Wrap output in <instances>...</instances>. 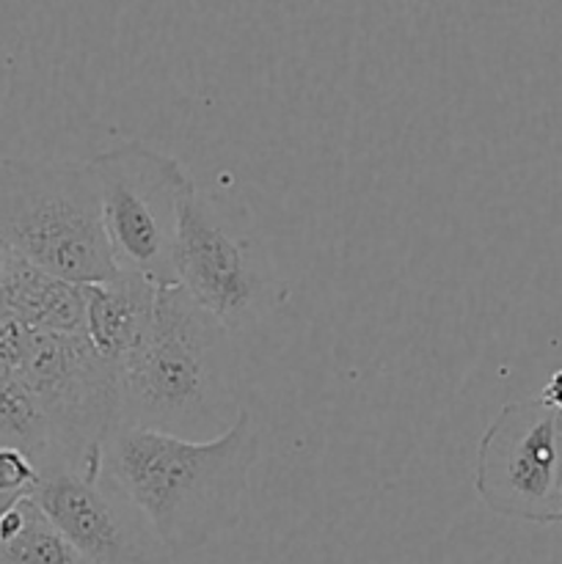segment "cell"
Wrapping results in <instances>:
<instances>
[{"mask_svg": "<svg viewBox=\"0 0 562 564\" xmlns=\"http://www.w3.org/2000/svg\"><path fill=\"white\" fill-rule=\"evenodd\" d=\"M474 488L512 521L562 523V411L540 397L507 402L477 444Z\"/></svg>", "mask_w": 562, "mask_h": 564, "instance_id": "cell-6", "label": "cell"}, {"mask_svg": "<svg viewBox=\"0 0 562 564\" xmlns=\"http://www.w3.org/2000/svg\"><path fill=\"white\" fill-rule=\"evenodd\" d=\"M257 460L259 427L246 408L207 441L119 424L102 446V474L169 554L204 549L237 527Z\"/></svg>", "mask_w": 562, "mask_h": 564, "instance_id": "cell-1", "label": "cell"}, {"mask_svg": "<svg viewBox=\"0 0 562 564\" xmlns=\"http://www.w3.org/2000/svg\"><path fill=\"white\" fill-rule=\"evenodd\" d=\"M0 303L36 334H83L86 325L83 286L36 268L11 248L6 253Z\"/></svg>", "mask_w": 562, "mask_h": 564, "instance_id": "cell-10", "label": "cell"}, {"mask_svg": "<svg viewBox=\"0 0 562 564\" xmlns=\"http://www.w3.org/2000/svg\"><path fill=\"white\" fill-rule=\"evenodd\" d=\"M0 564H86L33 496L0 516Z\"/></svg>", "mask_w": 562, "mask_h": 564, "instance_id": "cell-11", "label": "cell"}, {"mask_svg": "<svg viewBox=\"0 0 562 564\" xmlns=\"http://www.w3.org/2000/svg\"><path fill=\"white\" fill-rule=\"evenodd\" d=\"M174 279L231 334L259 317L268 295V273L257 246L240 235L196 185L180 204Z\"/></svg>", "mask_w": 562, "mask_h": 564, "instance_id": "cell-7", "label": "cell"}, {"mask_svg": "<svg viewBox=\"0 0 562 564\" xmlns=\"http://www.w3.org/2000/svg\"><path fill=\"white\" fill-rule=\"evenodd\" d=\"M119 375L121 424L132 427L207 441L242 411L231 330L180 284L158 286L152 325Z\"/></svg>", "mask_w": 562, "mask_h": 564, "instance_id": "cell-2", "label": "cell"}, {"mask_svg": "<svg viewBox=\"0 0 562 564\" xmlns=\"http://www.w3.org/2000/svg\"><path fill=\"white\" fill-rule=\"evenodd\" d=\"M0 237L22 259L77 286L102 284L121 270L88 163L3 160Z\"/></svg>", "mask_w": 562, "mask_h": 564, "instance_id": "cell-3", "label": "cell"}, {"mask_svg": "<svg viewBox=\"0 0 562 564\" xmlns=\"http://www.w3.org/2000/svg\"><path fill=\"white\" fill-rule=\"evenodd\" d=\"M33 499L86 564H160V556L169 554L102 471L86 477L50 460Z\"/></svg>", "mask_w": 562, "mask_h": 564, "instance_id": "cell-8", "label": "cell"}, {"mask_svg": "<svg viewBox=\"0 0 562 564\" xmlns=\"http://www.w3.org/2000/svg\"><path fill=\"white\" fill-rule=\"evenodd\" d=\"M88 165L119 268L147 275L158 286L176 284L174 242L180 204L193 187L180 160L132 138L99 152Z\"/></svg>", "mask_w": 562, "mask_h": 564, "instance_id": "cell-5", "label": "cell"}, {"mask_svg": "<svg viewBox=\"0 0 562 564\" xmlns=\"http://www.w3.org/2000/svg\"><path fill=\"white\" fill-rule=\"evenodd\" d=\"M0 446H17L47 466L50 424L36 394L17 369L0 367Z\"/></svg>", "mask_w": 562, "mask_h": 564, "instance_id": "cell-12", "label": "cell"}, {"mask_svg": "<svg viewBox=\"0 0 562 564\" xmlns=\"http://www.w3.org/2000/svg\"><path fill=\"white\" fill-rule=\"evenodd\" d=\"M6 253H9V246H6L3 237H0V284H3V273H6Z\"/></svg>", "mask_w": 562, "mask_h": 564, "instance_id": "cell-16", "label": "cell"}, {"mask_svg": "<svg viewBox=\"0 0 562 564\" xmlns=\"http://www.w3.org/2000/svg\"><path fill=\"white\" fill-rule=\"evenodd\" d=\"M17 372L50 424V460L86 477L102 471V446L121 424V375L86 334H33Z\"/></svg>", "mask_w": 562, "mask_h": 564, "instance_id": "cell-4", "label": "cell"}, {"mask_svg": "<svg viewBox=\"0 0 562 564\" xmlns=\"http://www.w3.org/2000/svg\"><path fill=\"white\" fill-rule=\"evenodd\" d=\"M36 330L28 328L11 308L0 303V367L20 369Z\"/></svg>", "mask_w": 562, "mask_h": 564, "instance_id": "cell-14", "label": "cell"}, {"mask_svg": "<svg viewBox=\"0 0 562 564\" xmlns=\"http://www.w3.org/2000/svg\"><path fill=\"white\" fill-rule=\"evenodd\" d=\"M540 400L545 402V405H551V408H560L562 411V367L556 369L554 375H551L549 380H545V386H543V391H540Z\"/></svg>", "mask_w": 562, "mask_h": 564, "instance_id": "cell-15", "label": "cell"}, {"mask_svg": "<svg viewBox=\"0 0 562 564\" xmlns=\"http://www.w3.org/2000/svg\"><path fill=\"white\" fill-rule=\"evenodd\" d=\"M42 482V463L17 446H0V516L20 499L33 496Z\"/></svg>", "mask_w": 562, "mask_h": 564, "instance_id": "cell-13", "label": "cell"}, {"mask_svg": "<svg viewBox=\"0 0 562 564\" xmlns=\"http://www.w3.org/2000/svg\"><path fill=\"white\" fill-rule=\"evenodd\" d=\"M83 297H86L83 334L97 347L99 356L121 367L152 325L158 284L132 270H119L116 279L83 286Z\"/></svg>", "mask_w": 562, "mask_h": 564, "instance_id": "cell-9", "label": "cell"}]
</instances>
